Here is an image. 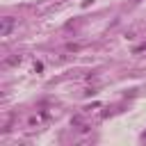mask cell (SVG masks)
<instances>
[{
	"mask_svg": "<svg viewBox=\"0 0 146 146\" xmlns=\"http://www.w3.org/2000/svg\"><path fill=\"white\" fill-rule=\"evenodd\" d=\"M135 2H137V0H135Z\"/></svg>",
	"mask_w": 146,
	"mask_h": 146,
	"instance_id": "3957f363",
	"label": "cell"
},
{
	"mask_svg": "<svg viewBox=\"0 0 146 146\" xmlns=\"http://www.w3.org/2000/svg\"><path fill=\"white\" fill-rule=\"evenodd\" d=\"M11 27H14V18H9V16H7V18H2V27H0V34H2V36H7V34L11 32Z\"/></svg>",
	"mask_w": 146,
	"mask_h": 146,
	"instance_id": "6da1fadb",
	"label": "cell"
},
{
	"mask_svg": "<svg viewBox=\"0 0 146 146\" xmlns=\"http://www.w3.org/2000/svg\"><path fill=\"white\" fill-rule=\"evenodd\" d=\"M66 48H68V50H80V46H78V43H68Z\"/></svg>",
	"mask_w": 146,
	"mask_h": 146,
	"instance_id": "7a4b0ae2",
	"label": "cell"
}]
</instances>
